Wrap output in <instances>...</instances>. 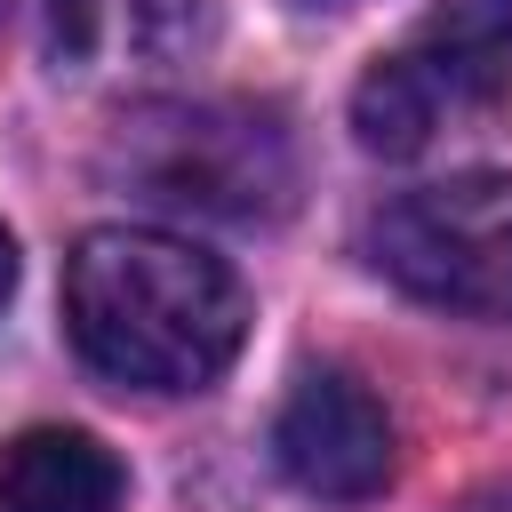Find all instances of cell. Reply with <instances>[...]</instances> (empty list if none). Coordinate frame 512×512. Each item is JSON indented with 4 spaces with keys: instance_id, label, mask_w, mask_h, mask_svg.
I'll list each match as a JSON object with an SVG mask.
<instances>
[{
    "instance_id": "obj_1",
    "label": "cell",
    "mask_w": 512,
    "mask_h": 512,
    "mask_svg": "<svg viewBox=\"0 0 512 512\" xmlns=\"http://www.w3.org/2000/svg\"><path fill=\"white\" fill-rule=\"evenodd\" d=\"M72 352L120 392H208L248 344V288L160 224H96L64 256Z\"/></svg>"
},
{
    "instance_id": "obj_2",
    "label": "cell",
    "mask_w": 512,
    "mask_h": 512,
    "mask_svg": "<svg viewBox=\"0 0 512 512\" xmlns=\"http://www.w3.org/2000/svg\"><path fill=\"white\" fill-rule=\"evenodd\" d=\"M104 176L176 216L264 224L296 200V136L272 104L232 96L128 104L104 136Z\"/></svg>"
},
{
    "instance_id": "obj_3",
    "label": "cell",
    "mask_w": 512,
    "mask_h": 512,
    "mask_svg": "<svg viewBox=\"0 0 512 512\" xmlns=\"http://www.w3.org/2000/svg\"><path fill=\"white\" fill-rule=\"evenodd\" d=\"M368 264L456 320H512V176L464 168L368 216Z\"/></svg>"
},
{
    "instance_id": "obj_4",
    "label": "cell",
    "mask_w": 512,
    "mask_h": 512,
    "mask_svg": "<svg viewBox=\"0 0 512 512\" xmlns=\"http://www.w3.org/2000/svg\"><path fill=\"white\" fill-rule=\"evenodd\" d=\"M272 456L312 504H368L392 488V416L360 376L304 368L280 400Z\"/></svg>"
},
{
    "instance_id": "obj_5",
    "label": "cell",
    "mask_w": 512,
    "mask_h": 512,
    "mask_svg": "<svg viewBox=\"0 0 512 512\" xmlns=\"http://www.w3.org/2000/svg\"><path fill=\"white\" fill-rule=\"evenodd\" d=\"M216 32V0H48V48L64 72H168Z\"/></svg>"
},
{
    "instance_id": "obj_6",
    "label": "cell",
    "mask_w": 512,
    "mask_h": 512,
    "mask_svg": "<svg viewBox=\"0 0 512 512\" xmlns=\"http://www.w3.org/2000/svg\"><path fill=\"white\" fill-rule=\"evenodd\" d=\"M128 472L80 424H32L0 448V512H120Z\"/></svg>"
},
{
    "instance_id": "obj_7",
    "label": "cell",
    "mask_w": 512,
    "mask_h": 512,
    "mask_svg": "<svg viewBox=\"0 0 512 512\" xmlns=\"http://www.w3.org/2000/svg\"><path fill=\"white\" fill-rule=\"evenodd\" d=\"M408 48L480 112L512 88V0H440Z\"/></svg>"
},
{
    "instance_id": "obj_8",
    "label": "cell",
    "mask_w": 512,
    "mask_h": 512,
    "mask_svg": "<svg viewBox=\"0 0 512 512\" xmlns=\"http://www.w3.org/2000/svg\"><path fill=\"white\" fill-rule=\"evenodd\" d=\"M456 512H512V480H496V488H480V496H464Z\"/></svg>"
},
{
    "instance_id": "obj_9",
    "label": "cell",
    "mask_w": 512,
    "mask_h": 512,
    "mask_svg": "<svg viewBox=\"0 0 512 512\" xmlns=\"http://www.w3.org/2000/svg\"><path fill=\"white\" fill-rule=\"evenodd\" d=\"M8 288H16V240H8V224H0V304H8Z\"/></svg>"
}]
</instances>
